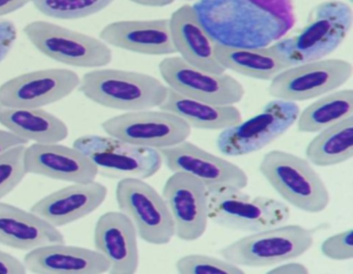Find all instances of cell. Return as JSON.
Returning <instances> with one entry per match:
<instances>
[{"label": "cell", "instance_id": "obj_1", "mask_svg": "<svg viewBox=\"0 0 353 274\" xmlns=\"http://www.w3.org/2000/svg\"><path fill=\"white\" fill-rule=\"evenodd\" d=\"M192 6L206 32L224 46H270L296 22L292 0H196Z\"/></svg>", "mask_w": 353, "mask_h": 274}, {"label": "cell", "instance_id": "obj_29", "mask_svg": "<svg viewBox=\"0 0 353 274\" xmlns=\"http://www.w3.org/2000/svg\"><path fill=\"white\" fill-rule=\"evenodd\" d=\"M115 0H30L43 15L57 20H78L101 13Z\"/></svg>", "mask_w": 353, "mask_h": 274}, {"label": "cell", "instance_id": "obj_35", "mask_svg": "<svg viewBox=\"0 0 353 274\" xmlns=\"http://www.w3.org/2000/svg\"><path fill=\"white\" fill-rule=\"evenodd\" d=\"M268 273H309V268L305 264L299 262H283L278 265L272 266Z\"/></svg>", "mask_w": 353, "mask_h": 274}, {"label": "cell", "instance_id": "obj_19", "mask_svg": "<svg viewBox=\"0 0 353 274\" xmlns=\"http://www.w3.org/2000/svg\"><path fill=\"white\" fill-rule=\"evenodd\" d=\"M107 195L108 189L98 181L72 183L39 200L30 211L59 229L96 211L104 203Z\"/></svg>", "mask_w": 353, "mask_h": 274}, {"label": "cell", "instance_id": "obj_25", "mask_svg": "<svg viewBox=\"0 0 353 274\" xmlns=\"http://www.w3.org/2000/svg\"><path fill=\"white\" fill-rule=\"evenodd\" d=\"M181 117L191 129L223 131L243 121L234 105H214L188 98L168 87L166 100L159 107Z\"/></svg>", "mask_w": 353, "mask_h": 274}, {"label": "cell", "instance_id": "obj_17", "mask_svg": "<svg viewBox=\"0 0 353 274\" xmlns=\"http://www.w3.org/2000/svg\"><path fill=\"white\" fill-rule=\"evenodd\" d=\"M24 162L28 174L65 182H90L99 175L94 162L81 150L61 143H34L28 146Z\"/></svg>", "mask_w": 353, "mask_h": 274}, {"label": "cell", "instance_id": "obj_5", "mask_svg": "<svg viewBox=\"0 0 353 274\" xmlns=\"http://www.w3.org/2000/svg\"><path fill=\"white\" fill-rule=\"evenodd\" d=\"M206 189L208 218L216 226L253 233L287 224L290 220V208L274 198L251 196L243 189L227 185Z\"/></svg>", "mask_w": 353, "mask_h": 274}, {"label": "cell", "instance_id": "obj_34", "mask_svg": "<svg viewBox=\"0 0 353 274\" xmlns=\"http://www.w3.org/2000/svg\"><path fill=\"white\" fill-rule=\"evenodd\" d=\"M26 271L23 262L0 249V274H23Z\"/></svg>", "mask_w": 353, "mask_h": 274}, {"label": "cell", "instance_id": "obj_8", "mask_svg": "<svg viewBox=\"0 0 353 274\" xmlns=\"http://www.w3.org/2000/svg\"><path fill=\"white\" fill-rule=\"evenodd\" d=\"M73 146L90 158L99 175L110 179H145L154 176L163 166L160 151L133 145L110 136L84 135Z\"/></svg>", "mask_w": 353, "mask_h": 274}, {"label": "cell", "instance_id": "obj_11", "mask_svg": "<svg viewBox=\"0 0 353 274\" xmlns=\"http://www.w3.org/2000/svg\"><path fill=\"white\" fill-rule=\"evenodd\" d=\"M351 63L323 59L287 67L270 80L268 94L276 100L305 102L342 87L352 77Z\"/></svg>", "mask_w": 353, "mask_h": 274}, {"label": "cell", "instance_id": "obj_30", "mask_svg": "<svg viewBox=\"0 0 353 274\" xmlns=\"http://www.w3.org/2000/svg\"><path fill=\"white\" fill-rule=\"evenodd\" d=\"M26 148V145L16 146L0 154V201L28 175L24 162Z\"/></svg>", "mask_w": 353, "mask_h": 274}, {"label": "cell", "instance_id": "obj_24", "mask_svg": "<svg viewBox=\"0 0 353 274\" xmlns=\"http://www.w3.org/2000/svg\"><path fill=\"white\" fill-rule=\"evenodd\" d=\"M0 125L28 143H61L69 137V127L65 121L43 108L0 105Z\"/></svg>", "mask_w": 353, "mask_h": 274}, {"label": "cell", "instance_id": "obj_13", "mask_svg": "<svg viewBox=\"0 0 353 274\" xmlns=\"http://www.w3.org/2000/svg\"><path fill=\"white\" fill-rule=\"evenodd\" d=\"M159 72L167 86L174 92L201 102L235 105L243 100L245 87L226 73L214 74L170 56L159 63Z\"/></svg>", "mask_w": 353, "mask_h": 274}, {"label": "cell", "instance_id": "obj_6", "mask_svg": "<svg viewBox=\"0 0 353 274\" xmlns=\"http://www.w3.org/2000/svg\"><path fill=\"white\" fill-rule=\"evenodd\" d=\"M314 244L313 233L301 224H281L247 236L223 247V259L239 267H272L307 253Z\"/></svg>", "mask_w": 353, "mask_h": 274}, {"label": "cell", "instance_id": "obj_18", "mask_svg": "<svg viewBox=\"0 0 353 274\" xmlns=\"http://www.w3.org/2000/svg\"><path fill=\"white\" fill-rule=\"evenodd\" d=\"M138 234L133 222L121 211H109L97 220L94 249L109 263V273H136L139 267Z\"/></svg>", "mask_w": 353, "mask_h": 274}, {"label": "cell", "instance_id": "obj_7", "mask_svg": "<svg viewBox=\"0 0 353 274\" xmlns=\"http://www.w3.org/2000/svg\"><path fill=\"white\" fill-rule=\"evenodd\" d=\"M23 32L39 52L63 65L99 69L112 61L110 47L101 39L59 24L37 20L26 24Z\"/></svg>", "mask_w": 353, "mask_h": 274}, {"label": "cell", "instance_id": "obj_32", "mask_svg": "<svg viewBox=\"0 0 353 274\" xmlns=\"http://www.w3.org/2000/svg\"><path fill=\"white\" fill-rule=\"evenodd\" d=\"M322 255L332 261H349L353 259V230L338 233L327 237L320 247Z\"/></svg>", "mask_w": 353, "mask_h": 274}, {"label": "cell", "instance_id": "obj_2", "mask_svg": "<svg viewBox=\"0 0 353 274\" xmlns=\"http://www.w3.org/2000/svg\"><path fill=\"white\" fill-rule=\"evenodd\" d=\"M353 12L342 0H325L310 12L305 28L270 45L287 67L326 59L352 28Z\"/></svg>", "mask_w": 353, "mask_h": 274}, {"label": "cell", "instance_id": "obj_10", "mask_svg": "<svg viewBox=\"0 0 353 274\" xmlns=\"http://www.w3.org/2000/svg\"><path fill=\"white\" fill-rule=\"evenodd\" d=\"M119 211L133 222L144 242L165 245L175 235L174 224L162 195L143 179H121L115 189Z\"/></svg>", "mask_w": 353, "mask_h": 274}, {"label": "cell", "instance_id": "obj_33", "mask_svg": "<svg viewBox=\"0 0 353 274\" xmlns=\"http://www.w3.org/2000/svg\"><path fill=\"white\" fill-rule=\"evenodd\" d=\"M17 36L15 24L9 19H0V63H3L11 52Z\"/></svg>", "mask_w": 353, "mask_h": 274}, {"label": "cell", "instance_id": "obj_16", "mask_svg": "<svg viewBox=\"0 0 353 274\" xmlns=\"http://www.w3.org/2000/svg\"><path fill=\"white\" fill-rule=\"evenodd\" d=\"M159 151L162 156L163 164L171 172L192 175L206 187L227 185L245 189L249 185V177L241 167L202 149L188 140Z\"/></svg>", "mask_w": 353, "mask_h": 274}, {"label": "cell", "instance_id": "obj_4", "mask_svg": "<svg viewBox=\"0 0 353 274\" xmlns=\"http://www.w3.org/2000/svg\"><path fill=\"white\" fill-rule=\"evenodd\" d=\"M259 172L287 203L307 213H320L328 207L330 191L307 158L284 150L264 154Z\"/></svg>", "mask_w": 353, "mask_h": 274}, {"label": "cell", "instance_id": "obj_31", "mask_svg": "<svg viewBox=\"0 0 353 274\" xmlns=\"http://www.w3.org/2000/svg\"><path fill=\"white\" fill-rule=\"evenodd\" d=\"M175 269L183 274L243 273V268L221 257L192 253L183 255L175 263Z\"/></svg>", "mask_w": 353, "mask_h": 274}, {"label": "cell", "instance_id": "obj_21", "mask_svg": "<svg viewBox=\"0 0 353 274\" xmlns=\"http://www.w3.org/2000/svg\"><path fill=\"white\" fill-rule=\"evenodd\" d=\"M171 36L175 50L185 63L214 74L226 73L216 54L218 43L206 32L192 5L181 6L173 12Z\"/></svg>", "mask_w": 353, "mask_h": 274}, {"label": "cell", "instance_id": "obj_23", "mask_svg": "<svg viewBox=\"0 0 353 274\" xmlns=\"http://www.w3.org/2000/svg\"><path fill=\"white\" fill-rule=\"evenodd\" d=\"M65 242L59 229L38 214L0 201V244L30 251L43 245Z\"/></svg>", "mask_w": 353, "mask_h": 274}, {"label": "cell", "instance_id": "obj_39", "mask_svg": "<svg viewBox=\"0 0 353 274\" xmlns=\"http://www.w3.org/2000/svg\"><path fill=\"white\" fill-rule=\"evenodd\" d=\"M185 1H196V0H185Z\"/></svg>", "mask_w": 353, "mask_h": 274}, {"label": "cell", "instance_id": "obj_20", "mask_svg": "<svg viewBox=\"0 0 353 274\" xmlns=\"http://www.w3.org/2000/svg\"><path fill=\"white\" fill-rule=\"evenodd\" d=\"M100 39L107 45L150 56L176 54L169 19L123 20L105 26Z\"/></svg>", "mask_w": 353, "mask_h": 274}, {"label": "cell", "instance_id": "obj_37", "mask_svg": "<svg viewBox=\"0 0 353 274\" xmlns=\"http://www.w3.org/2000/svg\"><path fill=\"white\" fill-rule=\"evenodd\" d=\"M30 3V0H0V17L19 11Z\"/></svg>", "mask_w": 353, "mask_h": 274}, {"label": "cell", "instance_id": "obj_3", "mask_svg": "<svg viewBox=\"0 0 353 274\" xmlns=\"http://www.w3.org/2000/svg\"><path fill=\"white\" fill-rule=\"evenodd\" d=\"M78 89L100 106L125 112L159 108L168 94V86L154 76L103 67L84 74Z\"/></svg>", "mask_w": 353, "mask_h": 274}, {"label": "cell", "instance_id": "obj_9", "mask_svg": "<svg viewBox=\"0 0 353 274\" xmlns=\"http://www.w3.org/2000/svg\"><path fill=\"white\" fill-rule=\"evenodd\" d=\"M299 112L296 103L274 98L255 116L221 131L216 148L226 156H243L260 151L292 127Z\"/></svg>", "mask_w": 353, "mask_h": 274}, {"label": "cell", "instance_id": "obj_22", "mask_svg": "<svg viewBox=\"0 0 353 274\" xmlns=\"http://www.w3.org/2000/svg\"><path fill=\"white\" fill-rule=\"evenodd\" d=\"M26 270L39 274H99L109 272V263L96 249L65 243L43 245L28 251Z\"/></svg>", "mask_w": 353, "mask_h": 274}, {"label": "cell", "instance_id": "obj_38", "mask_svg": "<svg viewBox=\"0 0 353 274\" xmlns=\"http://www.w3.org/2000/svg\"><path fill=\"white\" fill-rule=\"evenodd\" d=\"M136 5L148 8H164L172 5L175 0H129Z\"/></svg>", "mask_w": 353, "mask_h": 274}, {"label": "cell", "instance_id": "obj_36", "mask_svg": "<svg viewBox=\"0 0 353 274\" xmlns=\"http://www.w3.org/2000/svg\"><path fill=\"white\" fill-rule=\"evenodd\" d=\"M28 142L8 129H0V154L19 145H26Z\"/></svg>", "mask_w": 353, "mask_h": 274}, {"label": "cell", "instance_id": "obj_15", "mask_svg": "<svg viewBox=\"0 0 353 274\" xmlns=\"http://www.w3.org/2000/svg\"><path fill=\"white\" fill-rule=\"evenodd\" d=\"M162 197L174 224V236L189 242L201 238L210 220L206 185L187 173L172 172Z\"/></svg>", "mask_w": 353, "mask_h": 274}, {"label": "cell", "instance_id": "obj_14", "mask_svg": "<svg viewBox=\"0 0 353 274\" xmlns=\"http://www.w3.org/2000/svg\"><path fill=\"white\" fill-rule=\"evenodd\" d=\"M81 78L69 69H45L21 74L0 85V105L43 108L71 96Z\"/></svg>", "mask_w": 353, "mask_h": 274}, {"label": "cell", "instance_id": "obj_12", "mask_svg": "<svg viewBox=\"0 0 353 274\" xmlns=\"http://www.w3.org/2000/svg\"><path fill=\"white\" fill-rule=\"evenodd\" d=\"M101 127L115 139L158 150L185 141L192 133L181 117L161 109L125 112L106 119Z\"/></svg>", "mask_w": 353, "mask_h": 274}, {"label": "cell", "instance_id": "obj_28", "mask_svg": "<svg viewBox=\"0 0 353 274\" xmlns=\"http://www.w3.org/2000/svg\"><path fill=\"white\" fill-rule=\"evenodd\" d=\"M350 116H353V90L336 89L305 107L295 123L301 133L314 134Z\"/></svg>", "mask_w": 353, "mask_h": 274}, {"label": "cell", "instance_id": "obj_26", "mask_svg": "<svg viewBox=\"0 0 353 274\" xmlns=\"http://www.w3.org/2000/svg\"><path fill=\"white\" fill-rule=\"evenodd\" d=\"M216 57L226 71H232L252 79L270 81L287 69L272 46L262 48L216 45Z\"/></svg>", "mask_w": 353, "mask_h": 274}, {"label": "cell", "instance_id": "obj_27", "mask_svg": "<svg viewBox=\"0 0 353 274\" xmlns=\"http://www.w3.org/2000/svg\"><path fill=\"white\" fill-rule=\"evenodd\" d=\"M353 156V116L322 129L307 144L305 158L320 168L338 166Z\"/></svg>", "mask_w": 353, "mask_h": 274}]
</instances>
